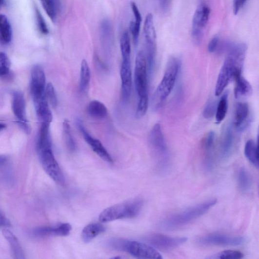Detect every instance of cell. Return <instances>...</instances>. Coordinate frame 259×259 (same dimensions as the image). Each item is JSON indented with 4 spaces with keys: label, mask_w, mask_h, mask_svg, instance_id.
Masks as SVG:
<instances>
[{
    "label": "cell",
    "mask_w": 259,
    "mask_h": 259,
    "mask_svg": "<svg viewBox=\"0 0 259 259\" xmlns=\"http://www.w3.org/2000/svg\"><path fill=\"white\" fill-rule=\"evenodd\" d=\"M247 49V46L243 43L235 44L229 49L218 77L215 87L216 96L222 94L237 73H242Z\"/></svg>",
    "instance_id": "obj_1"
},
{
    "label": "cell",
    "mask_w": 259,
    "mask_h": 259,
    "mask_svg": "<svg viewBox=\"0 0 259 259\" xmlns=\"http://www.w3.org/2000/svg\"><path fill=\"white\" fill-rule=\"evenodd\" d=\"M149 79L145 53L140 51L136 56L134 71L135 86L138 99L136 115L139 118L143 117L147 111Z\"/></svg>",
    "instance_id": "obj_2"
},
{
    "label": "cell",
    "mask_w": 259,
    "mask_h": 259,
    "mask_svg": "<svg viewBox=\"0 0 259 259\" xmlns=\"http://www.w3.org/2000/svg\"><path fill=\"white\" fill-rule=\"evenodd\" d=\"M181 67V62L175 57L168 60L165 71L152 99L154 111H158L166 101L175 85Z\"/></svg>",
    "instance_id": "obj_3"
},
{
    "label": "cell",
    "mask_w": 259,
    "mask_h": 259,
    "mask_svg": "<svg viewBox=\"0 0 259 259\" xmlns=\"http://www.w3.org/2000/svg\"><path fill=\"white\" fill-rule=\"evenodd\" d=\"M217 203L216 199H212L197 204L182 212L167 217L160 223L163 229L175 230L193 222L206 214Z\"/></svg>",
    "instance_id": "obj_4"
},
{
    "label": "cell",
    "mask_w": 259,
    "mask_h": 259,
    "mask_svg": "<svg viewBox=\"0 0 259 259\" xmlns=\"http://www.w3.org/2000/svg\"><path fill=\"white\" fill-rule=\"evenodd\" d=\"M142 204L141 200H134L115 204L103 211L99 220L101 222L106 223L134 218L139 214Z\"/></svg>",
    "instance_id": "obj_5"
},
{
    "label": "cell",
    "mask_w": 259,
    "mask_h": 259,
    "mask_svg": "<svg viewBox=\"0 0 259 259\" xmlns=\"http://www.w3.org/2000/svg\"><path fill=\"white\" fill-rule=\"evenodd\" d=\"M148 140L158 167L161 170H166L169 165L170 157L164 135L159 122L156 124L150 132Z\"/></svg>",
    "instance_id": "obj_6"
},
{
    "label": "cell",
    "mask_w": 259,
    "mask_h": 259,
    "mask_svg": "<svg viewBox=\"0 0 259 259\" xmlns=\"http://www.w3.org/2000/svg\"><path fill=\"white\" fill-rule=\"evenodd\" d=\"M37 153L40 163L47 175L59 185L64 186L65 177L54 156L52 148L43 149Z\"/></svg>",
    "instance_id": "obj_7"
},
{
    "label": "cell",
    "mask_w": 259,
    "mask_h": 259,
    "mask_svg": "<svg viewBox=\"0 0 259 259\" xmlns=\"http://www.w3.org/2000/svg\"><path fill=\"white\" fill-rule=\"evenodd\" d=\"M211 13L210 8L205 4L201 5L196 11L192 23V37L194 43L199 45L203 32L208 23Z\"/></svg>",
    "instance_id": "obj_8"
},
{
    "label": "cell",
    "mask_w": 259,
    "mask_h": 259,
    "mask_svg": "<svg viewBox=\"0 0 259 259\" xmlns=\"http://www.w3.org/2000/svg\"><path fill=\"white\" fill-rule=\"evenodd\" d=\"M145 240L154 248L162 251H170L181 246L187 241L186 238L171 237L159 234L148 235Z\"/></svg>",
    "instance_id": "obj_9"
},
{
    "label": "cell",
    "mask_w": 259,
    "mask_h": 259,
    "mask_svg": "<svg viewBox=\"0 0 259 259\" xmlns=\"http://www.w3.org/2000/svg\"><path fill=\"white\" fill-rule=\"evenodd\" d=\"M197 241L204 245H219V246H238L245 241L241 237H231L219 234H212L198 238Z\"/></svg>",
    "instance_id": "obj_10"
},
{
    "label": "cell",
    "mask_w": 259,
    "mask_h": 259,
    "mask_svg": "<svg viewBox=\"0 0 259 259\" xmlns=\"http://www.w3.org/2000/svg\"><path fill=\"white\" fill-rule=\"evenodd\" d=\"M125 252L139 259H161V254L149 244L136 241L128 240Z\"/></svg>",
    "instance_id": "obj_11"
},
{
    "label": "cell",
    "mask_w": 259,
    "mask_h": 259,
    "mask_svg": "<svg viewBox=\"0 0 259 259\" xmlns=\"http://www.w3.org/2000/svg\"><path fill=\"white\" fill-rule=\"evenodd\" d=\"M12 108L13 114L18 119V124L26 133L31 132V127L26 116L25 102L23 94L18 91L12 95Z\"/></svg>",
    "instance_id": "obj_12"
},
{
    "label": "cell",
    "mask_w": 259,
    "mask_h": 259,
    "mask_svg": "<svg viewBox=\"0 0 259 259\" xmlns=\"http://www.w3.org/2000/svg\"><path fill=\"white\" fill-rule=\"evenodd\" d=\"M30 87L33 100L45 96L46 76L43 68L40 65H36L32 67Z\"/></svg>",
    "instance_id": "obj_13"
},
{
    "label": "cell",
    "mask_w": 259,
    "mask_h": 259,
    "mask_svg": "<svg viewBox=\"0 0 259 259\" xmlns=\"http://www.w3.org/2000/svg\"><path fill=\"white\" fill-rule=\"evenodd\" d=\"M77 124L85 140L91 147L93 151L104 161L109 163H113V159L110 154L108 153L99 140L92 137L84 127L82 121L78 120Z\"/></svg>",
    "instance_id": "obj_14"
},
{
    "label": "cell",
    "mask_w": 259,
    "mask_h": 259,
    "mask_svg": "<svg viewBox=\"0 0 259 259\" xmlns=\"http://www.w3.org/2000/svg\"><path fill=\"white\" fill-rule=\"evenodd\" d=\"M121 95L122 101L129 100L132 87V76L131 60H122L120 67Z\"/></svg>",
    "instance_id": "obj_15"
},
{
    "label": "cell",
    "mask_w": 259,
    "mask_h": 259,
    "mask_svg": "<svg viewBox=\"0 0 259 259\" xmlns=\"http://www.w3.org/2000/svg\"><path fill=\"white\" fill-rule=\"evenodd\" d=\"M251 118L250 107L248 103L239 102L236 107L234 127L239 132L246 129L250 124Z\"/></svg>",
    "instance_id": "obj_16"
},
{
    "label": "cell",
    "mask_w": 259,
    "mask_h": 259,
    "mask_svg": "<svg viewBox=\"0 0 259 259\" xmlns=\"http://www.w3.org/2000/svg\"><path fill=\"white\" fill-rule=\"evenodd\" d=\"M72 226L69 223H63L56 226H46L36 228L33 233L40 237L59 236L66 237L70 234Z\"/></svg>",
    "instance_id": "obj_17"
},
{
    "label": "cell",
    "mask_w": 259,
    "mask_h": 259,
    "mask_svg": "<svg viewBox=\"0 0 259 259\" xmlns=\"http://www.w3.org/2000/svg\"><path fill=\"white\" fill-rule=\"evenodd\" d=\"M145 41V50H157V35L152 13H149L145 18L143 27Z\"/></svg>",
    "instance_id": "obj_18"
},
{
    "label": "cell",
    "mask_w": 259,
    "mask_h": 259,
    "mask_svg": "<svg viewBox=\"0 0 259 259\" xmlns=\"http://www.w3.org/2000/svg\"><path fill=\"white\" fill-rule=\"evenodd\" d=\"M235 137L232 126L226 127L222 132L220 143V154L221 158L226 159L230 157L233 151Z\"/></svg>",
    "instance_id": "obj_19"
},
{
    "label": "cell",
    "mask_w": 259,
    "mask_h": 259,
    "mask_svg": "<svg viewBox=\"0 0 259 259\" xmlns=\"http://www.w3.org/2000/svg\"><path fill=\"white\" fill-rule=\"evenodd\" d=\"M33 100L39 120L41 123L50 124L53 116L46 96Z\"/></svg>",
    "instance_id": "obj_20"
},
{
    "label": "cell",
    "mask_w": 259,
    "mask_h": 259,
    "mask_svg": "<svg viewBox=\"0 0 259 259\" xmlns=\"http://www.w3.org/2000/svg\"><path fill=\"white\" fill-rule=\"evenodd\" d=\"M215 133L214 131L209 132L202 141L201 146L204 153V164L207 169L213 168V152L215 141Z\"/></svg>",
    "instance_id": "obj_21"
},
{
    "label": "cell",
    "mask_w": 259,
    "mask_h": 259,
    "mask_svg": "<svg viewBox=\"0 0 259 259\" xmlns=\"http://www.w3.org/2000/svg\"><path fill=\"white\" fill-rule=\"evenodd\" d=\"M2 233L10 245L13 258L18 259H25L24 253L20 242L14 234L7 228H4Z\"/></svg>",
    "instance_id": "obj_22"
},
{
    "label": "cell",
    "mask_w": 259,
    "mask_h": 259,
    "mask_svg": "<svg viewBox=\"0 0 259 259\" xmlns=\"http://www.w3.org/2000/svg\"><path fill=\"white\" fill-rule=\"evenodd\" d=\"M38 135L37 140V151L52 148V139L50 132V124L41 123Z\"/></svg>",
    "instance_id": "obj_23"
},
{
    "label": "cell",
    "mask_w": 259,
    "mask_h": 259,
    "mask_svg": "<svg viewBox=\"0 0 259 259\" xmlns=\"http://www.w3.org/2000/svg\"><path fill=\"white\" fill-rule=\"evenodd\" d=\"M236 85L235 96L236 98H240L248 96L251 94L252 88L248 81L242 76V73H237L234 79Z\"/></svg>",
    "instance_id": "obj_24"
},
{
    "label": "cell",
    "mask_w": 259,
    "mask_h": 259,
    "mask_svg": "<svg viewBox=\"0 0 259 259\" xmlns=\"http://www.w3.org/2000/svg\"><path fill=\"white\" fill-rule=\"evenodd\" d=\"M105 231V227L99 223L90 224L81 232V238L85 243H88Z\"/></svg>",
    "instance_id": "obj_25"
},
{
    "label": "cell",
    "mask_w": 259,
    "mask_h": 259,
    "mask_svg": "<svg viewBox=\"0 0 259 259\" xmlns=\"http://www.w3.org/2000/svg\"><path fill=\"white\" fill-rule=\"evenodd\" d=\"M12 37V30L9 20L5 16L0 15V43L9 44Z\"/></svg>",
    "instance_id": "obj_26"
},
{
    "label": "cell",
    "mask_w": 259,
    "mask_h": 259,
    "mask_svg": "<svg viewBox=\"0 0 259 259\" xmlns=\"http://www.w3.org/2000/svg\"><path fill=\"white\" fill-rule=\"evenodd\" d=\"M87 111L90 116L96 119H104L107 116L106 106L97 100H94L89 103Z\"/></svg>",
    "instance_id": "obj_27"
},
{
    "label": "cell",
    "mask_w": 259,
    "mask_h": 259,
    "mask_svg": "<svg viewBox=\"0 0 259 259\" xmlns=\"http://www.w3.org/2000/svg\"><path fill=\"white\" fill-rule=\"evenodd\" d=\"M91 80V72L87 61L84 60L80 65V90L81 93L86 92L90 86Z\"/></svg>",
    "instance_id": "obj_28"
},
{
    "label": "cell",
    "mask_w": 259,
    "mask_h": 259,
    "mask_svg": "<svg viewBox=\"0 0 259 259\" xmlns=\"http://www.w3.org/2000/svg\"><path fill=\"white\" fill-rule=\"evenodd\" d=\"M244 155L253 166L259 168L258 144L253 140L250 139L245 144Z\"/></svg>",
    "instance_id": "obj_29"
},
{
    "label": "cell",
    "mask_w": 259,
    "mask_h": 259,
    "mask_svg": "<svg viewBox=\"0 0 259 259\" xmlns=\"http://www.w3.org/2000/svg\"><path fill=\"white\" fill-rule=\"evenodd\" d=\"M228 93L225 92L217 103L215 116L218 123L224 120L228 111Z\"/></svg>",
    "instance_id": "obj_30"
},
{
    "label": "cell",
    "mask_w": 259,
    "mask_h": 259,
    "mask_svg": "<svg viewBox=\"0 0 259 259\" xmlns=\"http://www.w3.org/2000/svg\"><path fill=\"white\" fill-rule=\"evenodd\" d=\"M238 182L239 188L243 193H246L251 189L252 180L248 171L241 168L239 171L238 175Z\"/></svg>",
    "instance_id": "obj_31"
},
{
    "label": "cell",
    "mask_w": 259,
    "mask_h": 259,
    "mask_svg": "<svg viewBox=\"0 0 259 259\" xmlns=\"http://www.w3.org/2000/svg\"><path fill=\"white\" fill-rule=\"evenodd\" d=\"M63 133L68 149L71 152H74L77 148L76 143L73 136L70 122L66 120L63 122Z\"/></svg>",
    "instance_id": "obj_32"
},
{
    "label": "cell",
    "mask_w": 259,
    "mask_h": 259,
    "mask_svg": "<svg viewBox=\"0 0 259 259\" xmlns=\"http://www.w3.org/2000/svg\"><path fill=\"white\" fill-rule=\"evenodd\" d=\"M120 48L122 60H131V42L129 33L125 31L120 39Z\"/></svg>",
    "instance_id": "obj_33"
},
{
    "label": "cell",
    "mask_w": 259,
    "mask_h": 259,
    "mask_svg": "<svg viewBox=\"0 0 259 259\" xmlns=\"http://www.w3.org/2000/svg\"><path fill=\"white\" fill-rule=\"evenodd\" d=\"M47 15L52 21H55L57 16V0H40Z\"/></svg>",
    "instance_id": "obj_34"
},
{
    "label": "cell",
    "mask_w": 259,
    "mask_h": 259,
    "mask_svg": "<svg viewBox=\"0 0 259 259\" xmlns=\"http://www.w3.org/2000/svg\"><path fill=\"white\" fill-rule=\"evenodd\" d=\"M11 63L7 54L0 52V77H6L9 75Z\"/></svg>",
    "instance_id": "obj_35"
},
{
    "label": "cell",
    "mask_w": 259,
    "mask_h": 259,
    "mask_svg": "<svg viewBox=\"0 0 259 259\" xmlns=\"http://www.w3.org/2000/svg\"><path fill=\"white\" fill-rule=\"evenodd\" d=\"M46 98L53 108H56L58 105V99L55 88L51 83H48L45 89Z\"/></svg>",
    "instance_id": "obj_36"
},
{
    "label": "cell",
    "mask_w": 259,
    "mask_h": 259,
    "mask_svg": "<svg viewBox=\"0 0 259 259\" xmlns=\"http://www.w3.org/2000/svg\"><path fill=\"white\" fill-rule=\"evenodd\" d=\"M243 257V254L238 251L227 250L218 253L210 257V259H239Z\"/></svg>",
    "instance_id": "obj_37"
},
{
    "label": "cell",
    "mask_w": 259,
    "mask_h": 259,
    "mask_svg": "<svg viewBox=\"0 0 259 259\" xmlns=\"http://www.w3.org/2000/svg\"><path fill=\"white\" fill-rule=\"evenodd\" d=\"M217 102L214 100H210L204 107L203 116L204 118L210 119L214 117L216 112Z\"/></svg>",
    "instance_id": "obj_38"
},
{
    "label": "cell",
    "mask_w": 259,
    "mask_h": 259,
    "mask_svg": "<svg viewBox=\"0 0 259 259\" xmlns=\"http://www.w3.org/2000/svg\"><path fill=\"white\" fill-rule=\"evenodd\" d=\"M128 240L121 239H114L109 241V247L118 251L125 252Z\"/></svg>",
    "instance_id": "obj_39"
},
{
    "label": "cell",
    "mask_w": 259,
    "mask_h": 259,
    "mask_svg": "<svg viewBox=\"0 0 259 259\" xmlns=\"http://www.w3.org/2000/svg\"><path fill=\"white\" fill-rule=\"evenodd\" d=\"M36 15L38 26L40 32L43 35L48 34L49 30L47 24L41 13H40L38 9H36Z\"/></svg>",
    "instance_id": "obj_40"
},
{
    "label": "cell",
    "mask_w": 259,
    "mask_h": 259,
    "mask_svg": "<svg viewBox=\"0 0 259 259\" xmlns=\"http://www.w3.org/2000/svg\"><path fill=\"white\" fill-rule=\"evenodd\" d=\"M140 25V24L137 23L135 21H131L130 24V31L132 35L135 45H137L139 43Z\"/></svg>",
    "instance_id": "obj_41"
},
{
    "label": "cell",
    "mask_w": 259,
    "mask_h": 259,
    "mask_svg": "<svg viewBox=\"0 0 259 259\" xmlns=\"http://www.w3.org/2000/svg\"><path fill=\"white\" fill-rule=\"evenodd\" d=\"M219 44V38L217 36L214 37L210 40L208 44V51L213 53L216 51Z\"/></svg>",
    "instance_id": "obj_42"
},
{
    "label": "cell",
    "mask_w": 259,
    "mask_h": 259,
    "mask_svg": "<svg viewBox=\"0 0 259 259\" xmlns=\"http://www.w3.org/2000/svg\"><path fill=\"white\" fill-rule=\"evenodd\" d=\"M131 7L135 18V21L136 23L141 24L142 21V17L141 13L136 4L134 2L131 3Z\"/></svg>",
    "instance_id": "obj_43"
},
{
    "label": "cell",
    "mask_w": 259,
    "mask_h": 259,
    "mask_svg": "<svg viewBox=\"0 0 259 259\" xmlns=\"http://www.w3.org/2000/svg\"><path fill=\"white\" fill-rule=\"evenodd\" d=\"M248 0H234L233 9L235 15H237Z\"/></svg>",
    "instance_id": "obj_44"
},
{
    "label": "cell",
    "mask_w": 259,
    "mask_h": 259,
    "mask_svg": "<svg viewBox=\"0 0 259 259\" xmlns=\"http://www.w3.org/2000/svg\"><path fill=\"white\" fill-rule=\"evenodd\" d=\"M11 226V223L2 213H0V228H7Z\"/></svg>",
    "instance_id": "obj_45"
},
{
    "label": "cell",
    "mask_w": 259,
    "mask_h": 259,
    "mask_svg": "<svg viewBox=\"0 0 259 259\" xmlns=\"http://www.w3.org/2000/svg\"><path fill=\"white\" fill-rule=\"evenodd\" d=\"M172 0H159V4L163 11H167L170 8Z\"/></svg>",
    "instance_id": "obj_46"
},
{
    "label": "cell",
    "mask_w": 259,
    "mask_h": 259,
    "mask_svg": "<svg viewBox=\"0 0 259 259\" xmlns=\"http://www.w3.org/2000/svg\"><path fill=\"white\" fill-rule=\"evenodd\" d=\"M9 161V158L5 155H0V167L5 166Z\"/></svg>",
    "instance_id": "obj_47"
},
{
    "label": "cell",
    "mask_w": 259,
    "mask_h": 259,
    "mask_svg": "<svg viewBox=\"0 0 259 259\" xmlns=\"http://www.w3.org/2000/svg\"><path fill=\"white\" fill-rule=\"evenodd\" d=\"M6 128V125L4 122L0 121V132L4 130Z\"/></svg>",
    "instance_id": "obj_48"
},
{
    "label": "cell",
    "mask_w": 259,
    "mask_h": 259,
    "mask_svg": "<svg viewBox=\"0 0 259 259\" xmlns=\"http://www.w3.org/2000/svg\"><path fill=\"white\" fill-rule=\"evenodd\" d=\"M4 0H0V9L1 8L4 4Z\"/></svg>",
    "instance_id": "obj_49"
}]
</instances>
